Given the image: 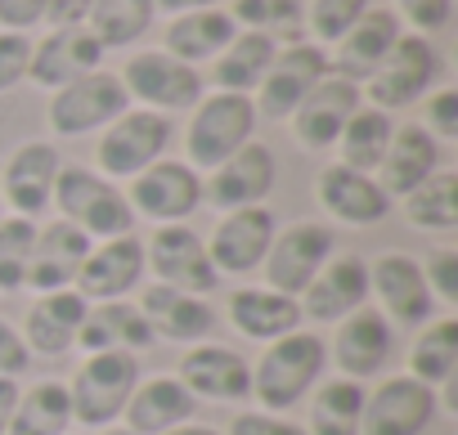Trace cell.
<instances>
[{"label":"cell","mask_w":458,"mask_h":435,"mask_svg":"<svg viewBox=\"0 0 458 435\" xmlns=\"http://www.w3.org/2000/svg\"><path fill=\"white\" fill-rule=\"evenodd\" d=\"M275 54H279V41H270L266 32H243L239 28V37L211 59V90L257 95V86L266 81Z\"/></svg>","instance_id":"obj_34"},{"label":"cell","mask_w":458,"mask_h":435,"mask_svg":"<svg viewBox=\"0 0 458 435\" xmlns=\"http://www.w3.org/2000/svg\"><path fill=\"white\" fill-rule=\"evenodd\" d=\"M328 372V341L315 328H297L261 350L252 364V399L266 413H293Z\"/></svg>","instance_id":"obj_1"},{"label":"cell","mask_w":458,"mask_h":435,"mask_svg":"<svg viewBox=\"0 0 458 435\" xmlns=\"http://www.w3.org/2000/svg\"><path fill=\"white\" fill-rule=\"evenodd\" d=\"M220 435H306L301 422H293L288 413H266V408H243Z\"/></svg>","instance_id":"obj_48"},{"label":"cell","mask_w":458,"mask_h":435,"mask_svg":"<svg viewBox=\"0 0 458 435\" xmlns=\"http://www.w3.org/2000/svg\"><path fill=\"white\" fill-rule=\"evenodd\" d=\"M225 319H229V328H234L243 341H257V346H270V341L306 328L297 297H284V292H270V288H239V292H229Z\"/></svg>","instance_id":"obj_31"},{"label":"cell","mask_w":458,"mask_h":435,"mask_svg":"<svg viewBox=\"0 0 458 435\" xmlns=\"http://www.w3.org/2000/svg\"><path fill=\"white\" fill-rule=\"evenodd\" d=\"M275 184H279V157L270 153V144L252 139L234 157H225L220 166H211L202 175V202H211L216 211L266 206Z\"/></svg>","instance_id":"obj_17"},{"label":"cell","mask_w":458,"mask_h":435,"mask_svg":"<svg viewBox=\"0 0 458 435\" xmlns=\"http://www.w3.org/2000/svg\"><path fill=\"white\" fill-rule=\"evenodd\" d=\"M436 144H449L458 139V90L454 86H436L427 99H422V121H418Z\"/></svg>","instance_id":"obj_46"},{"label":"cell","mask_w":458,"mask_h":435,"mask_svg":"<svg viewBox=\"0 0 458 435\" xmlns=\"http://www.w3.org/2000/svg\"><path fill=\"white\" fill-rule=\"evenodd\" d=\"M144 270L153 283H166L189 297H211L220 288V274L207 256V238L193 225H157L144 243Z\"/></svg>","instance_id":"obj_11"},{"label":"cell","mask_w":458,"mask_h":435,"mask_svg":"<svg viewBox=\"0 0 458 435\" xmlns=\"http://www.w3.org/2000/svg\"><path fill=\"white\" fill-rule=\"evenodd\" d=\"M337 256V234L324 221H293L284 230H275V243L261 261L266 288L284 292V297H301L310 288V279Z\"/></svg>","instance_id":"obj_9"},{"label":"cell","mask_w":458,"mask_h":435,"mask_svg":"<svg viewBox=\"0 0 458 435\" xmlns=\"http://www.w3.org/2000/svg\"><path fill=\"white\" fill-rule=\"evenodd\" d=\"M50 211H59L64 221L77 225L90 243L135 234V211L126 202V188L113 184L108 175H99L95 166H81V162H64L59 166Z\"/></svg>","instance_id":"obj_2"},{"label":"cell","mask_w":458,"mask_h":435,"mask_svg":"<svg viewBox=\"0 0 458 435\" xmlns=\"http://www.w3.org/2000/svg\"><path fill=\"white\" fill-rule=\"evenodd\" d=\"M90 301L77 288H59V292H37L23 319V341L32 350V359H64L77 350V332L86 319Z\"/></svg>","instance_id":"obj_26"},{"label":"cell","mask_w":458,"mask_h":435,"mask_svg":"<svg viewBox=\"0 0 458 435\" xmlns=\"http://www.w3.org/2000/svg\"><path fill=\"white\" fill-rule=\"evenodd\" d=\"M275 211L270 206H239V211H225L211 238H207V256L216 265L220 279H248L261 270L270 243H275Z\"/></svg>","instance_id":"obj_16"},{"label":"cell","mask_w":458,"mask_h":435,"mask_svg":"<svg viewBox=\"0 0 458 435\" xmlns=\"http://www.w3.org/2000/svg\"><path fill=\"white\" fill-rule=\"evenodd\" d=\"M95 0H46V23L50 28H86Z\"/></svg>","instance_id":"obj_51"},{"label":"cell","mask_w":458,"mask_h":435,"mask_svg":"<svg viewBox=\"0 0 458 435\" xmlns=\"http://www.w3.org/2000/svg\"><path fill=\"white\" fill-rule=\"evenodd\" d=\"M440 417V395L409 372H382L373 390H364L360 435H427Z\"/></svg>","instance_id":"obj_10"},{"label":"cell","mask_w":458,"mask_h":435,"mask_svg":"<svg viewBox=\"0 0 458 435\" xmlns=\"http://www.w3.org/2000/svg\"><path fill=\"white\" fill-rule=\"evenodd\" d=\"M418 265H422V279H427L436 305L458 310V247H431Z\"/></svg>","instance_id":"obj_44"},{"label":"cell","mask_w":458,"mask_h":435,"mask_svg":"<svg viewBox=\"0 0 458 435\" xmlns=\"http://www.w3.org/2000/svg\"><path fill=\"white\" fill-rule=\"evenodd\" d=\"M297 305H301V323H342L346 314L364 310L369 305V261L355 252H337L310 279Z\"/></svg>","instance_id":"obj_22"},{"label":"cell","mask_w":458,"mask_h":435,"mask_svg":"<svg viewBox=\"0 0 458 435\" xmlns=\"http://www.w3.org/2000/svg\"><path fill=\"white\" fill-rule=\"evenodd\" d=\"M117 77H122V86H126L135 108H153L162 117L189 113L207 95V77L198 68L171 59L166 50H135Z\"/></svg>","instance_id":"obj_8"},{"label":"cell","mask_w":458,"mask_h":435,"mask_svg":"<svg viewBox=\"0 0 458 435\" xmlns=\"http://www.w3.org/2000/svg\"><path fill=\"white\" fill-rule=\"evenodd\" d=\"M140 355H86L68 381L72 426H117L131 390L140 386Z\"/></svg>","instance_id":"obj_6"},{"label":"cell","mask_w":458,"mask_h":435,"mask_svg":"<svg viewBox=\"0 0 458 435\" xmlns=\"http://www.w3.org/2000/svg\"><path fill=\"white\" fill-rule=\"evenodd\" d=\"M19 390H23V381H14V377H0V435L10 431V417H14Z\"/></svg>","instance_id":"obj_52"},{"label":"cell","mask_w":458,"mask_h":435,"mask_svg":"<svg viewBox=\"0 0 458 435\" xmlns=\"http://www.w3.org/2000/svg\"><path fill=\"white\" fill-rule=\"evenodd\" d=\"M229 19H234L243 32H266L279 46L306 41V5L301 0H234L229 5Z\"/></svg>","instance_id":"obj_41"},{"label":"cell","mask_w":458,"mask_h":435,"mask_svg":"<svg viewBox=\"0 0 458 435\" xmlns=\"http://www.w3.org/2000/svg\"><path fill=\"white\" fill-rule=\"evenodd\" d=\"M153 328L135 301H99L86 310L77 350L81 355H144L153 346Z\"/></svg>","instance_id":"obj_30"},{"label":"cell","mask_w":458,"mask_h":435,"mask_svg":"<svg viewBox=\"0 0 458 435\" xmlns=\"http://www.w3.org/2000/svg\"><path fill=\"white\" fill-rule=\"evenodd\" d=\"M99 435H131V431H126V426H104Z\"/></svg>","instance_id":"obj_55"},{"label":"cell","mask_w":458,"mask_h":435,"mask_svg":"<svg viewBox=\"0 0 458 435\" xmlns=\"http://www.w3.org/2000/svg\"><path fill=\"white\" fill-rule=\"evenodd\" d=\"M400 19L382 5V10H364L360 19H355V28L328 50V72L333 77H346V81H355V86H364L377 68H382V59L391 54V46L400 41Z\"/></svg>","instance_id":"obj_27"},{"label":"cell","mask_w":458,"mask_h":435,"mask_svg":"<svg viewBox=\"0 0 458 435\" xmlns=\"http://www.w3.org/2000/svg\"><path fill=\"white\" fill-rule=\"evenodd\" d=\"M400 211H404V225L413 234H454L458 230V171H436L427 175L413 193L400 197Z\"/></svg>","instance_id":"obj_37"},{"label":"cell","mask_w":458,"mask_h":435,"mask_svg":"<svg viewBox=\"0 0 458 435\" xmlns=\"http://www.w3.org/2000/svg\"><path fill=\"white\" fill-rule=\"evenodd\" d=\"M32 37L28 32H0V95H10L28 81Z\"/></svg>","instance_id":"obj_47"},{"label":"cell","mask_w":458,"mask_h":435,"mask_svg":"<svg viewBox=\"0 0 458 435\" xmlns=\"http://www.w3.org/2000/svg\"><path fill=\"white\" fill-rule=\"evenodd\" d=\"M440 171V144L418 126V121H404V126H395V135H391V144H386V157H382V166L373 171V180L386 188V197L391 202H400L404 193H413L427 175H436Z\"/></svg>","instance_id":"obj_32"},{"label":"cell","mask_w":458,"mask_h":435,"mask_svg":"<svg viewBox=\"0 0 458 435\" xmlns=\"http://www.w3.org/2000/svg\"><path fill=\"white\" fill-rule=\"evenodd\" d=\"M126 108H131V95H126L122 77L108 68H95L50 95L46 126L55 139H86V135H99L108 121H117Z\"/></svg>","instance_id":"obj_5"},{"label":"cell","mask_w":458,"mask_h":435,"mask_svg":"<svg viewBox=\"0 0 458 435\" xmlns=\"http://www.w3.org/2000/svg\"><path fill=\"white\" fill-rule=\"evenodd\" d=\"M59 166L64 153L55 139H23L0 166V202H5V211L23 215V221H41L55 202Z\"/></svg>","instance_id":"obj_14"},{"label":"cell","mask_w":458,"mask_h":435,"mask_svg":"<svg viewBox=\"0 0 458 435\" xmlns=\"http://www.w3.org/2000/svg\"><path fill=\"white\" fill-rule=\"evenodd\" d=\"M104 46L95 41L90 28H50L41 41H32V63H28V81L37 90H59L95 68H104Z\"/></svg>","instance_id":"obj_24"},{"label":"cell","mask_w":458,"mask_h":435,"mask_svg":"<svg viewBox=\"0 0 458 435\" xmlns=\"http://www.w3.org/2000/svg\"><path fill=\"white\" fill-rule=\"evenodd\" d=\"M364 381L351 377H324L310 390V413H306V435H360V413H364Z\"/></svg>","instance_id":"obj_38"},{"label":"cell","mask_w":458,"mask_h":435,"mask_svg":"<svg viewBox=\"0 0 458 435\" xmlns=\"http://www.w3.org/2000/svg\"><path fill=\"white\" fill-rule=\"evenodd\" d=\"M153 19H157L153 0H95L86 28L104 50H126L153 28Z\"/></svg>","instance_id":"obj_40"},{"label":"cell","mask_w":458,"mask_h":435,"mask_svg":"<svg viewBox=\"0 0 458 435\" xmlns=\"http://www.w3.org/2000/svg\"><path fill=\"white\" fill-rule=\"evenodd\" d=\"M5 215H10V211H5V202H0V221H5Z\"/></svg>","instance_id":"obj_56"},{"label":"cell","mask_w":458,"mask_h":435,"mask_svg":"<svg viewBox=\"0 0 458 435\" xmlns=\"http://www.w3.org/2000/svg\"><path fill=\"white\" fill-rule=\"evenodd\" d=\"M360 104H364V90H360L355 81L328 72V77L297 104V113L288 117L293 139H297L306 153H328V148L337 144L342 126L351 121V113H355Z\"/></svg>","instance_id":"obj_23"},{"label":"cell","mask_w":458,"mask_h":435,"mask_svg":"<svg viewBox=\"0 0 458 435\" xmlns=\"http://www.w3.org/2000/svg\"><path fill=\"white\" fill-rule=\"evenodd\" d=\"M404 372L440 395L458 377V319L445 314V319L422 323L413 346H409V355H404Z\"/></svg>","instance_id":"obj_35"},{"label":"cell","mask_w":458,"mask_h":435,"mask_svg":"<svg viewBox=\"0 0 458 435\" xmlns=\"http://www.w3.org/2000/svg\"><path fill=\"white\" fill-rule=\"evenodd\" d=\"M153 5H157V14L175 19V14H193V10H216L225 0H153Z\"/></svg>","instance_id":"obj_53"},{"label":"cell","mask_w":458,"mask_h":435,"mask_svg":"<svg viewBox=\"0 0 458 435\" xmlns=\"http://www.w3.org/2000/svg\"><path fill=\"white\" fill-rule=\"evenodd\" d=\"M369 301H377V314L400 328H422L440 310L418 256L409 252H382L377 261H369Z\"/></svg>","instance_id":"obj_13"},{"label":"cell","mask_w":458,"mask_h":435,"mask_svg":"<svg viewBox=\"0 0 458 435\" xmlns=\"http://www.w3.org/2000/svg\"><path fill=\"white\" fill-rule=\"evenodd\" d=\"M166 435H220L216 426H193V422H184V426H175V431H166Z\"/></svg>","instance_id":"obj_54"},{"label":"cell","mask_w":458,"mask_h":435,"mask_svg":"<svg viewBox=\"0 0 458 435\" xmlns=\"http://www.w3.org/2000/svg\"><path fill=\"white\" fill-rule=\"evenodd\" d=\"M315 202L333 215L337 225H351V230H373L391 215V197L386 188L364 175V171H351L342 162H328L319 175H315Z\"/></svg>","instance_id":"obj_21"},{"label":"cell","mask_w":458,"mask_h":435,"mask_svg":"<svg viewBox=\"0 0 458 435\" xmlns=\"http://www.w3.org/2000/svg\"><path fill=\"white\" fill-rule=\"evenodd\" d=\"M144 243L135 234H122V238H104V243H90L81 270H77V292L99 305V301H131L140 288H144Z\"/></svg>","instance_id":"obj_20"},{"label":"cell","mask_w":458,"mask_h":435,"mask_svg":"<svg viewBox=\"0 0 458 435\" xmlns=\"http://www.w3.org/2000/svg\"><path fill=\"white\" fill-rule=\"evenodd\" d=\"M436 86H440V54H436L431 37L400 32V41L391 46L382 68L360 90H364V104H373L382 113H400V108L422 104Z\"/></svg>","instance_id":"obj_7"},{"label":"cell","mask_w":458,"mask_h":435,"mask_svg":"<svg viewBox=\"0 0 458 435\" xmlns=\"http://www.w3.org/2000/svg\"><path fill=\"white\" fill-rule=\"evenodd\" d=\"M328 77V50L315 46V41H293V46H279L266 81L257 86L252 104H257V117L261 121H288L297 113V104Z\"/></svg>","instance_id":"obj_15"},{"label":"cell","mask_w":458,"mask_h":435,"mask_svg":"<svg viewBox=\"0 0 458 435\" xmlns=\"http://www.w3.org/2000/svg\"><path fill=\"white\" fill-rule=\"evenodd\" d=\"M193 413H198V399L180 386V377L157 372V377H140V386L126 399L122 426L131 435H166V431L193 422Z\"/></svg>","instance_id":"obj_29"},{"label":"cell","mask_w":458,"mask_h":435,"mask_svg":"<svg viewBox=\"0 0 458 435\" xmlns=\"http://www.w3.org/2000/svg\"><path fill=\"white\" fill-rule=\"evenodd\" d=\"M32 238H37V221H23V215H5L0 221V292L5 297L28 288Z\"/></svg>","instance_id":"obj_42"},{"label":"cell","mask_w":458,"mask_h":435,"mask_svg":"<svg viewBox=\"0 0 458 435\" xmlns=\"http://www.w3.org/2000/svg\"><path fill=\"white\" fill-rule=\"evenodd\" d=\"M395 355V323H386L373 305L346 314L342 323H333V341H328V364L337 368V377L351 381H373L386 372V359Z\"/></svg>","instance_id":"obj_18"},{"label":"cell","mask_w":458,"mask_h":435,"mask_svg":"<svg viewBox=\"0 0 458 435\" xmlns=\"http://www.w3.org/2000/svg\"><path fill=\"white\" fill-rule=\"evenodd\" d=\"M90 252V238L68 225L64 215L37 225V238H32V261H28V288L32 292H59V288H72L77 283V270Z\"/></svg>","instance_id":"obj_28"},{"label":"cell","mask_w":458,"mask_h":435,"mask_svg":"<svg viewBox=\"0 0 458 435\" xmlns=\"http://www.w3.org/2000/svg\"><path fill=\"white\" fill-rule=\"evenodd\" d=\"M391 135H395V117L382 113V108H373V104H360V108L351 113V121L342 126L337 144H333V148H337V162L351 166V171L373 175V171L382 166V157H386Z\"/></svg>","instance_id":"obj_39"},{"label":"cell","mask_w":458,"mask_h":435,"mask_svg":"<svg viewBox=\"0 0 458 435\" xmlns=\"http://www.w3.org/2000/svg\"><path fill=\"white\" fill-rule=\"evenodd\" d=\"M171 139H175V121L171 117L131 104L117 121H108L99 130L95 171L108 175L113 184H131L140 171H148L153 162H162L171 153Z\"/></svg>","instance_id":"obj_4"},{"label":"cell","mask_w":458,"mask_h":435,"mask_svg":"<svg viewBox=\"0 0 458 435\" xmlns=\"http://www.w3.org/2000/svg\"><path fill=\"white\" fill-rule=\"evenodd\" d=\"M140 314L148 319L153 337L157 341H175V346H198V341H211L216 332V310L207 297H189V292H175L166 283H144L140 297H135Z\"/></svg>","instance_id":"obj_25"},{"label":"cell","mask_w":458,"mask_h":435,"mask_svg":"<svg viewBox=\"0 0 458 435\" xmlns=\"http://www.w3.org/2000/svg\"><path fill=\"white\" fill-rule=\"evenodd\" d=\"M175 377L198 404L202 399L207 404H243V399H252V364L234 346H220V341L189 346V355H180Z\"/></svg>","instance_id":"obj_19"},{"label":"cell","mask_w":458,"mask_h":435,"mask_svg":"<svg viewBox=\"0 0 458 435\" xmlns=\"http://www.w3.org/2000/svg\"><path fill=\"white\" fill-rule=\"evenodd\" d=\"M5 435H72V399H68V381H59V377H41V381L23 386Z\"/></svg>","instance_id":"obj_36"},{"label":"cell","mask_w":458,"mask_h":435,"mask_svg":"<svg viewBox=\"0 0 458 435\" xmlns=\"http://www.w3.org/2000/svg\"><path fill=\"white\" fill-rule=\"evenodd\" d=\"M46 23V0H0V32H28Z\"/></svg>","instance_id":"obj_50"},{"label":"cell","mask_w":458,"mask_h":435,"mask_svg":"<svg viewBox=\"0 0 458 435\" xmlns=\"http://www.w3.org/2000/svg\"><path fill=\"white\" fill-rule=\"evenodd\" d=\"M391 14L400 19V28L418 37H436L454 19V0H391Z\"/></svg>","instance_id":"obj_45"},{"label":"cell","mask_w":458,"mask_h":435,"mask_svg":"<svg viewBox=\"0 0 458 435\" xmlns=\"http://www.w3.org/2000/svg\"><path fill=\"white\" fill-rule=\"evenodd\" d=\"M364 10H369V0H310L306 5V41L333 50L355 28V19Z\"/></svg>","instance_id":"obj_43"},{"label":"cell","mask_w":458,"mask_h":435,"mask_svg":"<svg viewBox=\"0 0 458 435\" xmlns=\"http://www.w3.org/2000/svg\"><path fill=\"white\" fill-rule=\"evenodd\" d=\"M239 37V23L229 19V10H193V14H175L166 19V32H162V50L189 68L202 72V63H211L229 41Z\"/></svg>","instance_id":"obj_33"},{"label":"cell","mask_w":458,"mask_h":435,"mask_svg":"<svg viewBox=\"0 0 458 435\" xmlns=\"http://www.w3.org/2000/svg\"><path fill=\"white\" fill-rule=\"evenodd\" d=\"M126 202L135 211V221L189 225V215L202 206V175L184 157H162L131 180Z\"/></svg>","instance_id":"obj_12"},{"label":"cell","mask_w":458,"mask_h":435,"mask_svg":"<svg viewBox=\"0 0 458 435\" xmlns=\"http://www.w3.org/2000/svg\"><path fill=\"white\" fill-rule=\"evenodd\" d=\"M257 104L252 95H229V90H207L193 108H189V126H184V162L207 175L211 166H220L225 157H234L243 144L257 139Z\"/></svg>","instance_id":"obj_3"},{"label":"cell","mask_w":458,"mask_h":435,"mask_svg":"<svg viewBox=\"0 0 458 435\" xmlns=\"http://www.w3.org/2000/svg\"><path fill=\"white\" fill-rule=\"evenodd\" d=\"M28 368H32V350H28V341H23L19 323L0 314V377L23 381V377H28Z\"/></svg>","instance_id":"obj_49"}]
</instances>
